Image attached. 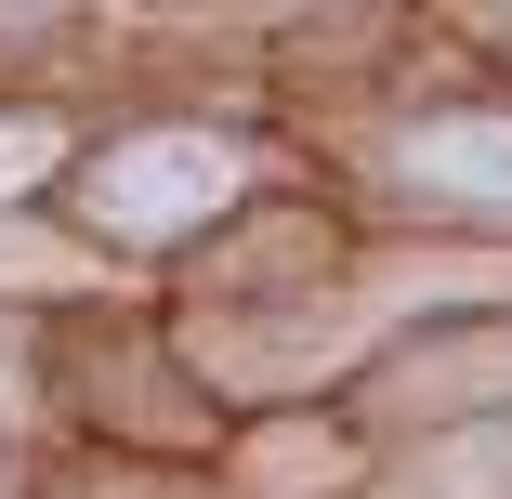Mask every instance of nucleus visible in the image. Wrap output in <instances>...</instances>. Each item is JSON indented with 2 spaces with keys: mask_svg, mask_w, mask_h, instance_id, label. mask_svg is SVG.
<instances>
[{
  "mask_svg": "<svg viewBox=\"0 0 512 499\" xmlns=\"http://www.w3.org/2000/svg\"><path fill=\"white\" fill-rule=\"evenodd\" d=\"M224 197H237V145H211V132H132L106 171H92V224L132 237V250H158L184 224H211Z\"/></svg>",
  "mask_w": 512,
  "mask_h": 499,
  "instance_id": "nucleus-1",
  "label": "nucleus"
},
{
  "mask_svg": "<svg viewBox=\"0 0 512 499\" xmlns=\"http://www.w3.org/2000/svg\"><path fill=\"white\" fill-rule=\"evenodd\" d=\"M407 184L499 197V211H512V119H421V132H407Z\"/></svg>",
  "mask_w": 512,
  "mask_h": 499,
  "instance_id": "nucleus-2",
  "label": "nucleus"
},
{
  "mask_svg": "<svg viewBox=\"0 0 512 499\" xmlns=\"http://www.w3.org/2000/svg\"><path fill=\"white\" fill-rule=\"evenodd\" d=\"M27 171H53V132L40 119H0V197H14Z\"/></svg>",
  "mask_w": 512,
  "mask_h": 499,
  "instance_id": "nucleus-3",
  "label": "nucleus"
},
{
  "mask_svg": "<svg viewBox=\"0 0 512 499\" xmlns=\"http://www.w3.org/2000/svg\"><path fill=\"white\" fill-rule=\"evenodd\" d=\"M0 408H14V368H0Z\"/></svg>",
  "mask_w": 512,
  "mask_h": 499,
  "instance_id": "nucleus-4",
  "label": "nucleus"
}]
</instances>
